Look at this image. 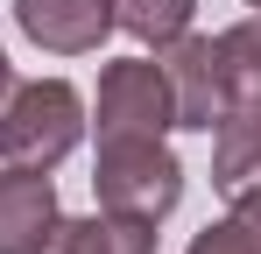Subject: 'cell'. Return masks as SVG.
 Masks as SVG:
<instances>
[{"mask_svg":"<svg viewBox=\"0 0 261 254\" xmlns=\"http://www.w3.org/2000/svg\"><path fill=\"white\" fill-rule=\"evenodd\" d=\"M85 134H92V113L71 78H14L7 106H0V163L64 169Z\"/></svg>","mask_w":261,"mask_h":254,"instance_id":"6da1fadb","label":"cell"},{"mask_svg":"<svg viewBox=\"0 0 261 254\" xmlns=\"http://www.w3.org/2000/svg\"><path fill=\"white\" fill-rule=\"evenodd\" d=\"M184 156L170 148V134H134V141H99L92 156V198L99 212H120V219H141V226H163L176 205H184Z\"/></svg>","mask_w":261,"mask_h":254,"instance_id":"7a4b0ae2","label":"cell"},{"mask_svg":"<svg viewBox=\"0 0 261 254\" xmlns=\"http://www.w3.org/2000/svg\"><path fill=\"white\" fill-rule=\"evenodd\" d=\"M85 113H92V134L99 141H134V134H155L163 141L176 127V99H170V78H163L155 49L99 64V85H92Z\"/></svg>","mask_w":261,"mask_h":254,"instance_id":"3957f363","label":"cell"},{"mask_svg":"<svg viewBox=\"0 0 261 254\" xmlns=\"http://www.w3.org/2000/svg\"><path fill=\"white\" fill-rule=\"evenodd\" d=\"M7 14L43 57H92L113 36V0H7Z\"/></svg>","mask_w":261,"mask_h":254,"instance_id":"277c9868","label":"cell"},{"mask_svg":"<svg viewBox=\"0 0 261 254\" xmlns=\"http://www.w3.org/2000/svg\"><path fill=\"white\" fill-rule=\"evenodd\" d=\"M163 78H170V99H176V127L184 134H212L226 120V99H219V71H212V36H176L155 49Z\"/></svg>","mask_w":261,"mask_h":254,"instance_id":"5b68a950","label":"cell"},{"mask_svg":"<svg viewBox=\"0 0 261 254\" xmlns=\"http://www.w3.org/2000/svg\"><path fill=\"white\" fill-rule=\"evenodd\" d=\"M57 176L49 169L0 163V254H36L43 233L57 226Z\"/></svg>","mask_w":261,"mask_h":254,"instance_id":"8992f818","label":"cell"},{"mask_svg":"<svg viewBox=\"0 0 261 254\" xmlns=\"http://www.w3.org/2000/svg\"><path fill=\"white\" fill-rule=\"evenodd\" d=\"M36 254H155V226L120 219V212H85V219L57 212V226L43 233Z\"/></svg>","mask_w":261,"mask_h":254,"instance_id":"52a82bcc","label":"cell"},{"mask_svg":"<svg viewBox=\"0 0 261 254\" xmlns=\"http://www.w3.org/2000/svg\"><path fill=\"white\" fill-rule=\"evenodd\" d=\"M212 71L226 113H261V14H240L212 36Z\"/></svg>","mask_w":261,"mask_h":254,"instance_id":"ba28073f","label":"cell"},{"mask_svg":"<svg viewBox=\"0 0 261 254\" xmlns=\"http://www.w3.org/2000/svg\"><path fill=\"white\" fill-rule=\"evenodd\" d=\"M261 184V113H226L212 127V191H254Z\"/></svg>","mask_w":261,"mask_h":254,"instance_id":"9c48e42d","label":"cell"},{"mask_svg":"<svg viewBox=\"0 0 261 254\" xmlns=\"http://www.w3.org/2000/svg\"><path fill=\"white\" fill-rule=\"evenodd\" d=\"M198 21V0H113V29L134 36L141 49H163V42L191 36Z\"/></svg>","mask_w":261,"mask_h":254,"instance_id":"30bf717a","label":"cell"},{"mask_svg":"<svg viewBox=\"0 0 261 254\" xmlns=\"http://www.w3.org/2000/svg\"><path fill=\"white\" fill-rule=\"evenodd\" d=\"M226 233H233L247 254H261V184H254V191H233V198H226Z\"/></svg>","mask_w":261,"mask_h":254,"instance_id":"8fae6325","label":"cell"},{"mask_svg":"<svg viewBox=\"0 0 261 254\" xmlns=\"http://www.w3.org/2000/svg\"><path fill=\"white\" fill-rule=\"evenodd\" d=\"M184 254H247V247L226 233V219H212L205 233H191V247H184Z\"/></svg>","mask_w":261,"mask_h":254,"instance_id":"7c38bea8","label":"cell"},{"mask_svg":"<svg viewBox=\"0 0 261 254\" xmlns=\"http://www.w3.org/2000/svg\"><path fill=\"white\" fill-rule=\"evenodd\" d=\"M7 92H14V64H7V42H0V106H7Z\"/></svg>","mask_w":261,"mask_h":254,"instance_id":"4fadbf2b","label":"cell"},{"mask_svg":"<svg viewBox=\"0 0 261 254\" xmlns=\"http://www.w3.org/2000/svg\"><path fill=\"white\" fill-rule=\"evenodd\" d=\"M240 7H247V14H261V0H240Z\"/></svg>","mask_w":261,"mask_h":254,"instance_id":"5bb4252c","label":"cell"}]
</instances>
